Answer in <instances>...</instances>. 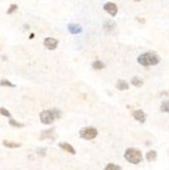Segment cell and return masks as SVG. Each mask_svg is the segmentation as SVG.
Segmentation results:
<instances>
[{"label": "cell", "instance_id": "6da1fadb", "mask_svg": "<svg viewBox=\"0 0 169 170\" xmlns=\"http://www.w3.org/2000/svg\"><path fill=\"white\" fill-rule=\"evenodd\" d=\"M160 58L159 56L153 52H147V53L141 54L138 57V62L143 66H151V65H156L159 63Z\"/></svg>", "mask_w": 169, "mask_h": 170}, {"label": "cell", "instance_id": "7a4b0ae2", "mask_svg": "<svg viewBox=\"0 0 169 170\" xmlns=\"http://www.w3.org/2000/svg\"><path fill=\"white\" fill-rule=\"evenodd\" d=\"M59 117H60V111L58 109L45 110L40 114V119L44 124H51L56 118H59Z\"/></svg>", "mask_w": 169, "mask_h": 170}, {"label": "cell", "instance_id": "3957f363", "mask_svg": "<svg viewBox=\"0 0 169 170\" xmlns=\"http://www.w3.org/2000/svg\"><path fill=\"white\" fill-rule=\"evenodd\" d=\"M124 158L132 164H139L143 160L141 151L135 148H128L124 153Z\"/></svg>", "mask_w": 169, "mask_h": 170}, {"label": "cell", "instance_id": "277c9868", "mask_svg": "<svg viewBox=\"0 0 169 170\" xmlns=\"http://www.w3.org/2000/svg\"><path fill=\"white\" fill-rule=\"evenodd\" d=\"M98 135V130L94 128H86L80 131V136L84 140H93Z\"/></svg>", "mask_w": 169, "mask_h": 170}, {"label": "cell", "instance_id": "5b68a950", "mask_svg": "<svg viewBox=\"0 0 169 170\" xmlns=\"http://www.w3.org/2000/svg\"><path fill=\"white\" fill-rule=\"evenodd\" d=\"M44 45L47 49L49 50H55L58 46V40L53 39V38H46L44 40Z\"/></svg>", "mask_w": 169, "mask_h": 170}, {"label": "cell", "instance_id": "8992f818", "mask_svg": "<svg viewBox=\"0 0 169 170\" xmlns=\"http://www.w3.org/2000/svg\"><path fill=\"white\" fill-rule=\"evenodd\" d=\"M104 10L107 11L109 14H111L112 16H115L117 14V6H116L115 3H112V2H107V3L104 5Z\"/></svg>", "mask_w": 169, "mask_h": 170}, {"label": "cell", "instance_id": "52a82bcc", "mask_svg": "<svg viewBox=\"0 0 169 170\" xmlns=\"http://www.w3.org/2000/svg\"><path fill=\"white\" fill-rule=\"evenodd\" d=\"M132 115H134L135 120H138L139 122L144 123L145 121H146V114H145V112L143 111V110H141V109L135 110V111H134Z\"/></svg>", "mask_w": 169, "mask_h": 170}, {"label": "cell", "instance_id": "ba28073f", "mask_svg": "<svg viewBox=\"0 0 169 170\" xmlns=\"http://www.w3.org/2000/svg\"><path fill=\"white\" fill-rule=\"evenodd\" d=\"M47 138H50V140H53L54 138V128L47 129V130L43 131L41 133L40 140H47Z\"/></svg>", "mask_w": 169, "mask_h": 170}, {"label": "cell", "instance_id": "9c48e42d", "mask_svg": "<svg viewBox=\"0 0 169 170\" xmlns=\"http://www.w3.org/2000/svg\"><path fill=\"white\" fill-rule=\"evenodd\" d=\"M67 30H68V32L72 35H77V34L82 33V27L78 26V25H75V23H70V25H68Z\"/></svg>", "mask_w": 169, "mask_h": 170}, {"label": "cell", "instance_id": "30bf717a", "mask_svg": "<svg viewBox=\"0 0 169 170\" xmlns=\"http://www.w3.org/2000/svg\"><path fill=\"white\" fill-rule=\"evenodd\" d=\"M58 146H59V148H61V149L66 151V152L70 153V154H73V155L75 154V148H73L71 145H70V144H67V143H59Z\"/></svg>", "mask_w": 169, "mask_h": 170}, {"label": "cell", "instance_id": "8fae6325", "mask_svg": "<svg viewBox=\"0 0 169 170\" xmlns=\"http://www.w3.org/2000/svg\"><path fill=\"white\" fill-rule=\"evenodd\" d=\"M3 146L9 149H14V148H20L21 145L15 142H11V141H3Z\"/></svg>", "mask_w": 169, "mask_h": 170}, {"label": "cell", "instance_id": "7c38bea8", "mask_svg": "<svg viewBox=\"0 0 169 170\" xmlns=\"http://www.w3.org/2000/svg\"><path fill=\"white\" fill-rule=\"evenodd\" d=\"M156 158H157V153H156V151H154V150L149 151V152L146 154V159L148 160L149 162L155 161Z\"/></svg>", "mask_w": 169, "mask_h": 170}, {"label": "cell", "instance_id": "4fadbf2b", "mask_svg": "<svg viewBox=\"0 0 169 170\" xmlns=\"http://www.w3.org/2000/svg\"><path fill=\"white\" fill-rule=\"evenodd\" d=\"M130 83H132V85H134L135 87H142L143 84H144L143 80L142 78H140L139 76H135V78H132V80H130Z\"/></svg>", "mask_w": 169, "mask_h": 170}, {"label": "cell", "instance_id": "5bb4252c", "mask_svg": "<svg viewBox=\"0 0 169 170\" xmlns=\"http://www.w3.org/2000/svg\"><path fill=\"white\" fill-rule=\"evenodd\" d=\"M116 88H117L118 90H120V91H124V90H127V89H128V85H127V82L120 80V81H118L117 84H116Z\"/></svg>", "mask_w": 169, "mask_h": 170}, {"label": "cell", "instance_id": "9a60e30c", "mask_svg": "<svg viewBox=\"0 0 169 170\" xmlns=\"http://www.w3.org/2000/svg\"><path fill=\"white\" fill-rule=\"evenodd\" d=\"M92 66L94 69H103L105 65H104V63L101 60H96L95 62H93Z\"/></svg>", "mask_w": 169, "mask_h": 170}, {"label": "cell", "instance_id": "2e32d148", "mask_svg": "<svg viewBox=\"0 0 169 170\" xmlns=\"http://www.w3.org/2000/svg\"><path fill=\"white\" fill-rule=\"evenodd\" d=\"M0 86H1V87H10V88L15 87V85H13L12 83L9 82V81H7V80H1V81H0Z\"/></svg>", "mask_w": 169, "mask_h": 170}, {"label": "cell", "instance_id": "e0dca14e", "mask_svg": "<svg viewBox=\"0 0 169 170\" xmlns=\"http://www.w3.org/2000/svg\"><path fill=\"white\" fill-rule=\"evenodd\" d=\"M160 109L162 112H167V113H169V100L168 101H164L162 104H161Z\"/></svg>", "mask_w": 169, "mask_h": 170}, {"label": "cell", "instance_id": "ac0fdd59", "mask_svg": "<svg viewBox=\"0 0 169 170\" xmlns=\"http://www.w3.org/2000/svg\"><path fill=\"white\" fill-rule=\"evenodd\" d=\"M121 167L118 166L116 164H112V163H109L107 166L105 167V170H120Z\"/></svg>", "mask_w": 169, "mask_h": 170}, {"label": "cell", "instance_id": "d6986e66", "mask_svg": "<svg viewBox=\"0 0 169 170\" xmlns=\"http://www.w3.org/2000/svg\"><path fill=\"white\" fill-rule=\"evenodd\" d=\"M18 6L16 5V4H10V6L7 9V14H12L13 12H15V11L18 10Z\"/></svg>", "mask_w": 169, "mask_h": 170}, {"label": "cell", "instance_id": "ffe728a7", "mask_svg": "<svg viewBox=\"0 0 169 170\" xmlns=\"http://www.w3.org/2000/svg\"><path fill=\"white\" fill-rule=\"evenodd\" d=\"M114 27H115V25H114V23H112V21H106L104 23V28L107 31H112Z\"/></svg>", "mask_w": 169, "mask_h": 170}, {"label": "cell", "instance_id": "44dd1931", "mask_svg": "<svg viewBox=\"0 0 169 170\" xmlns=\"http://www.w3.org/2000/svg\"><path fill=\"white\" fill-rule=\"evenodd\" d=\"M9 124H10L11 126H14V128H23V123L18 122V121L14 120V119H10V120H9Z\"/></svg>", "mask_w": 169, "mask_h": 170}, {"label": "cell", "instance_id": "7402d4cb", "mask_svg": "<svg viewBox=\"0 0 169 170\" xmlns=\"http://www.w3.org/2000/svg\"><path fill=\"white\" fill-rule=\"evenodd\" d=\"M0 114H1V115H3V116H5V117H10L11 116L10 112H9L7 109L3 108V107H1V108H0Z\"/></svg>", "mask_w": 169, "mask_h": 170}, {"label": "cell", "instance_id": "603a6c76", "mask_svg": "<svg viewBox=\"0 0 169 170\" xmlns=\"http://www.w3.org/2000/svg\"><path fill=\"white\" fill-rule=\"evenodd\" d=\"M38 154H40L41 156L44 157L45 155H46V150H45V149H40V150H38Z\"/></svg>", "mask_w": 169, "mask_h": 170}, {"label": "cell", "instance_id": "cb8c5ba5", "mask_svg": "<svg viewBox=\"0 0 169 170\" xmlns=\"http://www.w3.org/2000/svg\"><path fill=\"white\" fill-rule=\"evenodd\" d=\"M134 1H135V2H140V1H142V0H134Z\"/></svg>", "mask_w": 169, "mask_h": 170}, {"label": "cell", "instance_id": "d4e9b609", "mask_svg": "<svg viewBox=\"0 0 169 170\" xmlns=\"http://www.w3.org/2000/svg\"><path fill=\"white\" fill-rule=\"evenodd\" d=\"M168 155H169V150H168Z\"/></svg>", "mask_w": 169, "mask_h": 170}]
</instances>
